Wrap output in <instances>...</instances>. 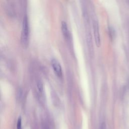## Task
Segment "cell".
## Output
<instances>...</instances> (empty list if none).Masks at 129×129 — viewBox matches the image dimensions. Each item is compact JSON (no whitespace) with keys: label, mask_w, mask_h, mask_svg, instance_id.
<instances>
[{"label":"cell","mask_w":129,"mask_h":129,"mask_svg":"<svg viewBox=\"0 0 129 129\" xmlns=\"http://www.w3.org/2000/svg\"><path fill=\"white\" fill-rule=\"evenodd\" d=\"M21 43L24 47H27L29 40V26L28 18L25 16L22 23V29L21 32Z\"/></svg>","instance_id":"6da1fadb"},{"label":"cell","mask_w":129,"mask_h":129,"mask_svg":"<svg viewBox=\"0 0 129 129\" xmlns=\"http://www.w3.org/2000/svg\"><path fill=\"white\" fill-rule=\"evenodd\" d=\"M93 28L94 32V36L96 45L97 47H99L101 44L100 36L99 33V25L97 20L96 18H93Z\"/></svg>","instance_id":"7a4b0ae2"},{"label":"cell","mask_w":129,"mask_h":129,"mask_svg":"<svg viewBox=\"0 0 129 129\" xmlns=\"http://www.w3.org/2000/svg\"><path fill=\"white\" fill-rule=\"evenodd\" d=\"M51 63L52 67L53 68V70L55 75L57 77L61 78L62 77V73L61 67L59 62L56 59H52L51 60Z\"/></svg>","instance_id":"3957f363"},{"label":"cell","mask_w":129,"mask_h":129,"mask_svg":"<svg viewBox=\"0 0 129 129\" xmlns=\"http://www.w3.org/2000/svg\"><path fill=\"white\" fill-rule=\"evenodd\" d=\"M61 31L62 35L67 40H70L71 38V34L69 31L67 23L64 21H62L61 22Z\"/></svg>","instance_id":"277c9868"},{"label":"cell","mask_w":129,"mask_h":129,"mask_svg":"<svg viewBox=\"0 0 129 129\" xmlns=\"http://www.w3.org/2000/svg\"><path fill=\"white\" fill-rule=\"evenodd\" d=\"M37 88L39 90V91L40 93H42L43 92V84L42 83V82L40 81H37Z\"/></svg>","instance_id":"5b68a950"},{"label":"cell","mask_w":129,"mask_h":129,"mask_svg":"<svg viewBox=\"0 0 129 129\" xmlns=\"http://www.w3.org/2000/svg\"><path fill=\"white\" fill-rule=\"evenodd\" d=\"M109 33L110 37L111 39H113L115 36V31L112 27L109 28Z\"/></svg>","instance_id":"8992f818"},{"label":"cell","mask_w":129,"mask_h":129,"mask_svg":"<svg viewBox=\"0 0 129 129\" xmlns=\"http://www.w3.org/2000/svg\"><path fill=\"white\" fill-rule=\"evenodd\" d=\"M17 129H22V119L21 117H19L17 124Z\"/></svg>","instance_id":"52a82bcc"},{"label":"cell","mask_w":129,"mask_h":129,"mask_svg":"<svg viewBox=\"0 0 129 129\" xmlns=\"http://www.w3.org/2000/svg\"><path fill=\"white\" fill-rule=\"evenodd\" d=\"M100 129H106V124L104 122H102L101 126H100Z\"/></svg>","instance_id":"ba28073f"},{"label":"cell","mask_w":129,"mask_h":129,"mask_svg":"<svg viewBox=\"0 0 129 129\" xmlns=\"http://www.w3.org/2000/svg\"><path fill=\"white\" fill-rule=\"evenodd\" d=\"M44 129H50L49 127L48 126H45V127H44Z\"/></svg>","instance_id":"9c48e42d"},{"label":"cell","mask_w":129,"mask_h":129,"mask_svg":"<svg viewBox=\"0 0 129 129\" xmlns=\"http://www.w3.org/2000/svg\"><path fill=\"white\" fill-rule=\"evenodd\" d=\"M126 3H127V4H128V5L129 6V0H126Z\"/></svg>","instance_id":"30bf717a"}]
</instances>
